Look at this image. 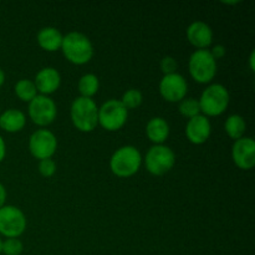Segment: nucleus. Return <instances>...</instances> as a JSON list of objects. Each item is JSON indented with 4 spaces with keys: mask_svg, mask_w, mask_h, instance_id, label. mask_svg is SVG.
<instances>
[{
    "mask_svg": "<svg viewBox=\"0 0 255 255\" xmlns=\"http://www.w3.org/2000/svg\"><path fill=\"white\" fill-rule=\"evenodd\" d=\"M1 244H2V242H1V239H0V254H1Z\"/></svg>",
    "mask_w": 255,
    "mask_h": 255,
    "instance_id": "obj_32",
    "label": "nucleus"
},
{
    "mask_svg": "<svg viewBox=\"0 0 255 255\" xmlns=\"http://www.w3.org/2000/svg\"><path fill=\"white\" fill-rule=\"evenodd\" d=\"M25 124H26V119H25L24 112L20 110L9 109L0 115V127L10 133L21 131Z\"/></svg>",
    "mask_w": 255,
    "mask_h": 255,
    "instance_id": "obj_17",
    "label": "nucleus"
},
{
    "mask_svg": "<svg viewBox=\"0 0 255 255\" xmlns=\"http://www.w3.org/2000/svg\"><path fill=\"white\" fill-rule=\"evenodd\" d=\"M34 84L40 94L47 96L59 89L61 84V76L54 67H44L36 74Z\"/></svg>",
    "mask_w": 255,
    "mask_h": 255,
    "instance_id": "obj_15",
    "label": "nucleus"
},
{
    "mask_svg": "<svg viewBox=\"0 0 255 255\" xmlns=\"http://www.w3.org/2000/svg\"><path fill=\"white\" fill-rule=\"evenodd\" d=\"M232 158L241 169H251L255 164V142L251 137H242L232 147Z\"/></svg>",
    "mask_w": 255,
    "mask_h": 255,
    "instance_id": "obj_12",
    "label": "nucleus"
},
{
    "mask_svg": "<svg viewBox=\"0 0 255 255\" xmlns=\"http://www.w3.org/2000/svg\"><path fill=\"white\" fill-rule=\"evenodd\" d=\"M77 87H79V91L82 97H89V99H91L99 91V77L94 74L84 75V76L80 77Z\"/></svg>",
    "mask_w": 255,
    "mask_h": 255,
    "instance_id": "obj_20",
    "label": "nucleus"
},
{
    "mask_svg": "<svg viewBox=\"0 0 255 255\" xmlns=\"http://www.w3.org/2000/svg\"><path fill=\"white\" fill-rule=\"evenodd\" d=\"M247 125L243 117L241 115H231L228 119L226 120L224 124V129H226L227 134L233 139H239L244 136L246 133Z\"/></svg>",
    "mask_w": 255,
    "mask_h": 255,
    "instance_id": "obj_19",
    "label": "nucleus"
},
{
    "mask_svg": "<svg viewBox=\"0 0 255 255\" xmlns=\"http://www.w3.org/2000/svg\"><path fill=\"white\" fill-rule=\"evenodd\" d=\"M62 34L60 30L56 27L46 26L42 27L39 32H37V44L41 49L46 50V51H56V50L61 49L62 44Z\"/></svg>",
    "mask_w": 255,
    "mask_h": 255,
    "instance_id": "obj_16",
    "label": "nucleus"
},
{
    "mask_svg": "<svg viewBox=\"0 0 255 255\" xmlns=\"http://www.w3.org/2000/svg\"><path fill=\"white\" fill-rule=\"evenodd\" d=\"M211 122L203 115H198L188 120L186 126V136L192 143L202 144L211 136Z\"/></svg>",
    "mask_w": 255,
    "mask_h": 255,
    "instance_id": "obj_13",
    "label": "nucleus"
},
{
    "mask_svg": "<svg viewBox=\"0 0 255 255\" xmlns=\"http://www.w3.org/2000/svg\"><path fill=\"white\" fill-rule=\"evenodd\" d=\"M5 199H6V189H5V187L0 183V208L4 207Z\"/></svg>",
    "mask_w": 255,
    "mask_h": 255,
    "instance_id": "obj_29",
    "label": "nucleus"
},
{
    "mask_svg": "<svg viewBox=\"0 0 255 255\" xmlns=\"http://www.w3.org/2000/svg\"><path fill=\"white\" fill-rule=\"evenodd\" d=\"M199 101L201 112L207 116H219L227 110L229 105V92L226 86L213 84L202 92ZM203 115V116H204Z\"/></svg>",
    "mask_w": 255,
    "mask_h": 255,
    "instance_id": "obj_4",
    "label": "nucleus"
},
{
    "mask_svg": "<svg viewBox=\"0 0 255 255\" xmlns=\"http://www.w3.org/2000/svg\"><path fill=\"white\" fill-rule=\"evenodd\" d=\"M142 156L133 146H124L117 149L110 159V168L117 177H131L138 172Z\"/></svg>",
    "mask_w": 255,
    "mask_h": 255,
    "instance_id": "obj_3",
    "label": "nucleus"
},
{
    "mask_svg": "<svg viewBox=\"0 0 255 255\" xmlns=\"http://www.w3.org/2000/svg\"><path fill=\"white\" fill-rule=\"evenodd\" d=\"M254 57H255V52L253 51L251 54V57H249V64H251V70L252 71H254L255 66H254Z\"/></svg>",
    "mask_w": 255,
    "mask_h": 255,
    "instance_id": "obj_30",
    "label": "nucleus"
},
{
    "mask_svg": "<svg viewBox=\"0 0 255 255\" xmlns=\"http://www.w3.org/2000/svg\"><path fill=\"white\" fill-rule=\"evenodd\" d=\"M142 100H143V96H142V92L139 90L129 89L128 91L125 92L122 100H120V101L127 110H131L137 109L142 104Z\"/></svg>",
    "mask_w": 255,
    "mask_h": 255,
    "instance_id": "obj_23",
    "label": "nucleus"
},
{
    "mask_svg": "<svg viewBox=\"0 0 255 255\" xmlns=\"http://www.w3.org/2000/svg\"><path fill=\"white\" fill-rule=\"evenodd\" d=\"M177 67H178V64L172 56H166L161 60V70L164 75L176 74Z\"/></svg>",
    "mask_w": 255,
    "mask_h": 255,
    "instance_id": "obj_26",
    "label": "nucleus"
},
{
    "mask_svg": "<svg viewBox=\"0 0 255 255\" xmlns=\"http://www.w3.org/2000/svg\"><path fill=\"white\" fill-rule=\"evenodd\" d=\"M191 76L199 84H208L217 74V60L207 49L196 50L188 62Z\"/></svg>",
    "mask_w": 255,
    "mask_h": 255,
    "instance_id": "obj_5",
    "label": "nucleus"
},
{
    "mask_svg": "<svg viewBox=\"0 0 255 255\" xmlns=\"http://www.w3.org/2000/svg\"><path fill=\"white\" fill-rule=\"evenodd\" d=\"M56 105L45 95H37L29 102V116L37 126H47L56 119Z\"/></svg>",
    "mask_w": 255,
    "mask_h": 255,
    "instance_id": "obj_10",
    "label": "nucleus"
},
{
    "mask_svg": "<svg viewBox=\"0 0 255 255\" xmlns=\"http://www.w3.org/2000/svg\"><path fill=\"white\" fill-rule=\"evenodd\" d=\"M187 39L198 50L207 49L213 40V31L211 26L203 21H193L187 27Z\"/></svg>",
    "mask_w": 255,
    "mask_h": 255,
    "instance_id": "obj_14",
    "label": "nucleus"
},
{
    "mask_svg": "<svg viewBox=\"0 0 255 255\" xmlns=\"http://www.w3.org/2000/svg\"><path fill=\"white\" fill-rule=\"evenodd\" d=\"M146 134L149 141L156 144H162L169 134V126L162 117H153L146 126Z\"/></svg>",
    "mask_w": 255,
    "mask_h": 255,
    "instance_id": "obj_18",
    "label": "nucleus"
},
{
    "mask_svg": "<svg viewBox=\"0 0 255 255\" xmlns=\"http://www.w3.org/2000/svg\"><path fill=\"white\" fill-rule=\"evenodd\" d=\"M181 115H183L184 117H196L198 115H201V107H199V101L196 99H183L179 104L178 107Z\"/></svg>",
    "mask_w": 255,
    "mask_h": 255,
    "instance_id": "obj_22",
    "label": "nucleus"
},
{
    "mask_svg": "<svg viewBox=\"0 0 255 255\" xmlns=\"http://www.w3.org/2000/svg\"><path fill=\"white\" fill-rule=\"evenodd\" d=\"M26 228V218L21 209L14 206L0 208V234L6 238H17Z\"/></svg>",
    "mask_w": 255,
    "mask_h": 255,
    "instance_id": "obj_8",
    "label": "nucleus"
},
{
    "mask_svg": "<svg viewBox=\"0 0 255 255\" xmlns=\"http://www.w3.org/2000/svg\"><path fill=\"white\" fill-rule=\"evenodd\" d=\"M74 126L81 132H91L99 125V107L89 97H77L70 110Z\"/></svg>",
    "mask_w": 255,
    "mask_h": 255,
    "instance_id": "obj_2",
    "label": "nucleus"
},
{
    "mask_svg": "<svg viewBox=\"0 0 255 255\" xmlns=\"http://www.w3.org/2000/svg\"><path fill=\"white\" fill-rule=\"evenodd\" d=\"M128 110L120 100H109L99 109V124L107 131H117L125 126Z\"/></svg>",
    "mask_w": 255,
    "mask_h": 255,
    "instance_id": "obj_7",
    "label": "nucleus"
},
{
    "mask_svg": "<svg viewBox=\"0 0 255 255\" xmlns=\"http://www.w3.org/2000/svg\"><path fill=\"white\" fill-rule=\"evenodd\" d=\"M21 241L17 238H6L1 244V253L5 255H20L22 253Z\"/></svg>",
    "mask_w": 255,
    "mask_h": 255,
    "instance_id": "obj_24",
    "label": "nucleus"
},
{
    "mask_svg": "<svg viewBox=\"0 0 255 255\" xmlns=\"http://www.w3.org/2000/svg\"><path fill=\"white\" fill-rule=\"evenodd\" d=\"M188 85L186 79L181 74L164 75L159 82L161 96L168 102H181L186 97Z\"/></svg>",
    "mask_w": 255,
    "mask_h": 255,
    "instance_id": "obj_11",
    "label": "nucleus"
},
{
    "mask_svg": "<svg viewBox=\"0 0 255 255\" xmlns=\"http://www.w3.org/2000/svg\"><path fill=\"white\" fill-rule=\"evenodd\" d=\"M29 149L37 159L51 158L57 149V139L49 129H37L30 136Z\"/></svg>",
    "mask_w": 255,
    "mask_h": 255,
    "instance_id": "obj_9",
    "label": "nucleus"
},
{
    "mask_svg": "<svg viewBox=\"0 0 255 255\" xmlns=\"http://www.w3.org/2000/svg\"><path fill=\"white\" fill-rule=\"evenodd\" d=\"M5 154H6V146H5L4 138L0 136V162H2V159L5 158Z\"/></svg>",
    "mask_w": 255,
    "mask_h": 255,
    "instance_id": "obj_28",
    "label": "nucleus"
},
{
    "mask_svg": "<svg viewBox=\"0 0 255 255\" xmlns=\"http://www.w3.org/2000/svg\"><path fill=\"white\" fill-rule=\"evenodd\" d=\"M209 51H211L214 60L222 59V57H224V55H226V47H224L223 45H216V46H213V49L209 50Z\"/></svg>",
    "mask_w": 255,
    "mask_h": 255,
    "instance_id": "obj_27",
    "label": "nucleus"
},
{
    "mask_svg": "<svg viewBox=\"0 0 255 255\" xmlns=\"http://www.w3.org/2000/svg\"><path fill=\"white\" fill-rule=\"evenodd\" d=\"M15 95L19 97L21 101L30 102L32 99L37 96V90L35 87L34 81L27 79H21L16 82L14 87Z\"/></svg>",
    "mask_w": 255,
    "mask_h": 255,
    "instance_id": "obj_21",
    "label": "nucleus"
},
{
    "mask_svg": "<svg viewBox=\"0 0 255 255\" xmlns=\"http://www.w3.org/2000/svg\"><path fill=\"white\" fill-rule=\"evenodd\" d=\"M39 172L42 177H51L56 172V163L51 158L41 159L39 163Z\"/></svg>",
    "mask_w": 255,
    "mask_h": 255,
    "instance_id": "obj_25",
    "label": "nucleus"
},
{
    "mask_svg": "<svg viewBox=\"0 0 255 255\" xmlns=\"http://www.w3.org/2000/svg\"><path fill=\"white\" fill-rule=\"evenodd\" d=\"M4 81H5V74H4V71H2L1 67H0V87L2 86Z\"/></svg>",
    "mask_w": 255,
    "mask_h": 255,
    "instance_id": "obj_31",
    "label": "nucleus"
},
{
    "mask_svg": "<svg viewBox=\"0 0 255 255\" xmlns=\"http://www.w3.org/2000/svg\"><path fill=\"white\" fill-rule=\"evenodd\" d=\"M61 50L65 57L75 65L87 64L94 56V46L89 37L79 31H71L62 39Z\"/></svg>",
    "mask_w": 255,
    "mask_h": 255,
    "instance_id": "obj_1",
    "label": "nucleus"
},
{
    "mask_svg": "<svg viewBox=\"0 0 255 255\" xmlns=\"http://www.w3.org/2000/svg\"><path fill=\"white\" fill-rule=\"evenodd\" d=\"M176 163V154L164 144H154L146 154V168L154 176H163Z\"/></svg>",
    "mask_w": 255,
    "mask_h": 255,
    "instance_id": "obj_6",
    "label": "nucleus"
}]
</instances>
